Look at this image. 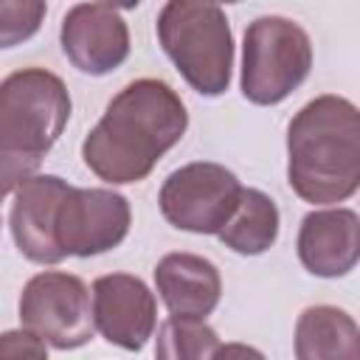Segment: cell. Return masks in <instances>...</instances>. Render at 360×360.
Returning a JSON list of instances; mask_svg holds the SVG:
<instances>
[{"instance_id": "1", "label": "cell", "mask_w": 360, "mask_h": 360, "mask_svg": "<svg viewBox=\"0 0 360 360\" xmlns=\"http://www.w3.org/2000/svg\"><path fill=\"white\" fill-rule=\"evenodd\" d=\"M186 129L188 110L180 93L163 79L143 76L107 101L104 115L82 141V160L110 186L141 183Z\"/></svg>"}, {"instance_id": "2", "label": "cell", "mask_w": 360, "mask_h": 360, "mask_svg": "<svg viewBox=\"0 0 360 360\" xmlns=\"http://www.w3.org/2000/svg\"><path fill=\"white\" fill-rule=\"evenodd\" d=\"M287 183L309 205L346 202L360 188V112L323 93L287 124Z\"/></svg>"}, {"instance_id": "3", "label": "cell", "mask_w": 360, "mask_h": 360, "mask_svg": "<svg viewBox=\"0 0 360 360\" xmlns=\"http://www.w3.org/2000/svg\"><path fill=\"white\" fill-rule=\"evenodd\" d=\"M158 42L186 84L200 96H222L233 73V34L222 6L169 0L155 22Z\"/></svg>"}, {"instance_id": "4", "label": "cell", "mask_w": 360, "mask_h": 360, "mask_svg": "<svg viewBox=\"0 0 360 360\" xmlns=\"http://www.w3.org/2000/svg\"><path fill=\"white\" fill-rule=\"evenodd\" d=\"M309 70L312 39L295 20L264 14L245 28L239 87L250 104H281L307 82Z\"/></svg>"}, {"instance_id": "5", "label": "cell", "mask_w": 360, "mask_h": 360, "mask_svg": "<svg viewBox=\"0 0 360 360\" xmlns=\"http://www.w3.org/2000/svg\"><path fill=\"white\" fill-rule=\"evenodd\" d=\"M68 84L48 68H22L0 82V146L45 158L70 121Z\"/></svg>"}, {"instance_id": "6", "label": "cell", "mask_w": 360, "mask_h": 360, "mask_svg": "<svg viewBox=\"0 0 360 360\" xmlns=\"http://www.w3.org/2000/svg\"><path fill=\"white\" fill-rule=\"evenodd\" d=\"M17 312L22 329L59 352L90 343L96 332L90 287L65 270H42L31 276L20 292Z\"/></svg>"}, {"instance_id": "7", "label": "cell", "mask_w": 360, "mask_h": 360, "mask_svg": "<svg viewBox=\"0 0 360 360\" xmlns=\"http://www.w3.org/2000/svg\"><path fill=\"white\" fill-rule=\"evenodd\" d=\"M239 177L214 160H194L174 169L158 194L163 219L188 233L217 236L239 202Z\"/></svg>"}, {"instance_id": "8", "label": "cell", "mask_w": 360, "mask_h": 360, "mask_svg": "<svg viewBox=\"0 0 360 360\" xmlns=\"http://www.w3.org/2000/svg\"><path fill=\"white\" fill-rule=\"evenodd\" d=\"M132 225L129 200L112 188H76L70 186L56 222L59 248L68 256L90 259L118 248Z\"/></svg>"}, {"instance_id": "9", "label": "cell", "mask_w": 360, "mask_h": 360, "mask_svg": "<svg viewBox=\"0 0 360 360\" xmlns=\"http://www.w3.org/2000/svg\"><path fill=\"white\" fill-rule=\"evenodd\" d=\"M59 45L79 73L107 76L129 56V25L112 3H76L62 17Z\"/></svg>"}, {"instance_id": "10", "label": "cell", "mask_w": 360, "mask_h": 360, "mask_svg": "<svg viewBox=\"0 0 360 360\" xmlns=\"http://www.w3.org/2000/svg\"><path fill=\"white\" fill-rule=\"evenodd\" d=\"M93 323L101 338L124 352H141L158 326V301L143 278L107 273L93 281Z\"/></svg>"}, {"instance_id": "11", "label": "cell", "mask_w": 360, "mask_h": 360, "mask_svg": "<svg viewBox=\"0 0 360 360\" xmlns=\"http://www.w3.org/2000/svg\"><path fill=\"white\" fill-rule=\"evenodd\" d=\"M68 188L70 183L59 174H34L14 191L8 228L17 250L34 264H59L65 259L56 239V222Z\"/></svg>"}, {"instance_id": "12", "label": "cell", "mask_w": 360, "mask_h": 360, "mask_svg": "<svg viewBox=\"0 0 360 360\" xmlns=\"http://www.w3.org/2000/svg\"><path fill=\"white\" fill-rule=\"evenodd\" d=\"M298 262L318 278L349 276L360 259V217L352 208H315L301 219Z\"/></svg>"}, {"instance_id": "13", "label": "cell", "mask_w": 360, "mask_h": 360, "mask_svg": "<svg viewBox=\"0 0 360 360\" xmlns=\"http://www.w3.org/2000/svg\"><path fill=\"white\" fill-rule=\"evenodd\" d=\"M155 290L169 318L205 321L222 298V276L217 264L200 253H166L155 264Z\"/></svg>"}, {"instance_id": "14", "label": "cell", "mask_w": 360, "mask_h": 360, "mask_svg": "<svg viewBox=\"0 0 360 360\" xmlns=\"http://www.w3.org/2000/svg\"><path fill=\"white\" fill-rule=\"evenodd\" d=\"M295 360H360L357 321L332 304L307 307L295 321Z\"/></svg>"}, {"instance_id": "15", "label": "cell", "mask_w": 360, "mask_h": 360, "mask_svg": "<svg viewBox=\"0 0 360 360\" xmlns=\"http://www.w3.org/2000/svg\"><path fill=\"white\" fill-rule=\"evenodd\" d=\"M278 228H281V214L276 200L262 188L242 186L239 202L217 236L225 248H231L239 256H259L276 245Z\"/></svg>"}, {"instance_id": "16", "label": "cell", "mask_w": 360, "mask_h": 360, "mask_svg": "<svg viewBox=\"0 0 360 360\" xmlns=\"http://www.w3.org/2000/svg\"><path fill=\"white\" fill-rule=\"evenodd\" d=\"M219 335L205 321L166 318L158 326L155 360H214Z\"/></svg>"}, {"instance_id": "17", "label": "cell", "mask_w": 360, "mask_h": 360, "mask_svg": "<svg viewBox=\"0 0 360 360\" xmlns=\"http://www.w3.org/2000/svg\"><path fill=\"white\" fill-rule=\"evenodd\" d=\"M48 6L42 0H0V51L22 45L45 22Z\"/></svg>"}, {"instance_id": "18", "label": "cell", "mask_w": 360, "mask_h": 360, "mask_svg": "<svg viewBox=\"0 0 360 360\" xmlns=\"http://www.w3.org/2000/svg\"><path fill=\"white\" fill-rule=\"evenodd\" d=\"M42 166L39 155H25V152H14L0 146V202L17 191L28 177H34Z\"/></svg>"}, {"instance_id": "19", "label": "cell", "mask_w": 360, "mask_h": 360, "mask_svg": "<svg viewBox=\"0 0 360 360\" xmlns=\"http://www.w3.org/2000/svg\"><path fill=\"white\" fill-rule=\"evenodd\" d=\"M0 360H48V343L28 329L0 332Z\"/></svg>"}, {"instance_id": "20", "label": "cell", "mask_w": 360, "mask_h": 360, "mask_svg": "<svg viewBox=\"0 0 360 360\" xmlns=\"http://www.w3.org/2000/svg\"><path fill=\"white\" fill-rule=\"evenodd\" d=\"M214 360H267L256 346H248V343H239V340H231V343H219Z\"/></svg>"}]
</instances>
